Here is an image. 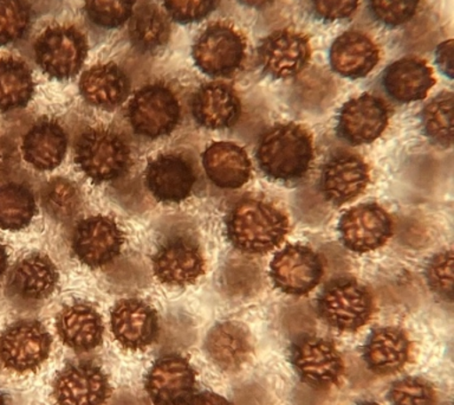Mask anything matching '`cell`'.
<instances>
[{"mask_svg":"<svg viewBox=\"0 0 454 405\" xmlns=\"http://www.w3.org/2000/svg\"><path fill=\"white\" fill-rule=\"evenodd\" d=\"M358 405H379V404L374 403V401H364V403H361Z\"/></svg>","mask_w":454,"mask_h":405,"instance_id":"49","label":"cell"},{"mask_svg":"<svg viewBox=\"0 0 454 405\" xmlns=\"http://www.w3.org/2000/svg\"><path fill=\"white\" fill-rule=\"evenodd\" d=\"M7 266V252L3 244H0V276L5 272Z\"/></svg>","mask_w":454,"mask_h":405,"instance_id":"47","label":"cell"},{"mask_svg":"<svg viewBox=\"0 0 454 405\" xmlns=\"http://www.w3.org/2000/svg\"><path fill=\"white\" fill-rule=\"evenodd\" d=\"M195 371L176 354L159 358L145 376V387L154 405H184L193 396Z\"/></svg>","mask_w":454,"mask_h":405,"instance_id":"11","label":"cell"},{"mask_svg":"<svg viewBox=\"0 0 454 405\" xmlns=\"http://www.w3.org/2000/svg\"><path fill=\"white\" fill-rule=\"evenodd\" d=\"M343 244L355 252H368L382 247L393 234L388 212L378 204L355 206L340 220Z\"/></svg>","mask_w":454,"mask_h":405,"instance_id":"12","label":"cell"},{"mask_svg":"<svg viewBox=\"0 0 454 405\" xmlns=\"http://www.w3.org/2000/svg\"><path fill=\"white\" fill-rule=\"evenodd\" d=\"M74 162L89 178L102 183L116 179L129 165V149L120 135L91 128L78 139Z\"/></svg>","mask_w":454,"mask_h":405,"instance_id":"3","label":"cell"},{"mask_svg":"<svg viewBox=\"0 0 454 405\" xmlns=\"http://www.w3.org/2000/svg\"><path fill=\"white\" fill-rule=\"evenodd\" d=\"M374 302L367 288L353 280L337 281L323 291L318 312L333 329L355 332L372 318Z\"/></svg>","mask_w":454,"mask_h":405,"instance_id":"6","label":"cell"},{"mask_svg":"<svg viewBox=\"0 0 454 405\" xmlns=\"http://www.w3.org/2000/svg\"><path fill=\"white\" fill-rule=\"evenodd\" d=\"M422 126L433 144L442 147L453 145V94L440 92L425 106L421 113Z\"/></svg>","mask_w":454,"mask_h":405,"instance_id":"34","label":"cell"},{"mask_svg":"<svg viewBox=\"0 0 454 405\" xmlns=\"http://www.w3.org/2000/svg\"><path fill=\"white\" fill-rule=\"evenodd\" d=\"M110 323L114 337L127 350H144L158 338V314L151 306L135 298L116 304Z\"/></svg>","mask_w":454,"mask_h":405,"instance_id":"17","label":"cell"},{"mask_svg":"<svg viewBox=\"0 0 454 405\" xmlns=\"http://www.w3.org/2000/svg\"><path fill=\"white\" fill-rule=\"evenodd\" d=\"M0 405H6L5 398H4L2 393H0Z\"/></svg>","mask_w":454,"mask_h":405,"instance_id":"48","label":"cell"},{"mask_svg":"<svg viewBox=\"0 0 454 405\" xmlns=\"http://www.w3.org/2000/svg\"><path fill=\"white\" fill-rule=\"evenodd\" d=\"M270 275L278 290L301 297L317 286L323 276V265L310 248L287 245L273 258Z\"/></svg>","mask_w":454,"mask_h":405,"instance_id":"10","label":"cell"},{"mask_svg":"<svg viewBox=\"0 0 454 405\" xmlns=\"http://www.w3.org/2000/svg\"><path fill=\"white\" fill-rule=\"evenodd\" d=\"M56 327L63 344L74 351H91L102 344L105 327L101 315L90 305L67 306L57 316Z\"/></svg>","mask_w":454,"mask_h":405,"instance_id":"25","label":"cell"},{"mask_svg":"<svg viewBox=\"0 0 454 405\" xmlns=\"http://www.w3.org/2000/svg\"><path fill=\"white\" fill-rule=\"evenodd\" d=\"M14 152L12 145L4 137H0V178L5 177L12 169Z\"/></svg>","mask_w":454,"mask_h":405,"instance_id":"44","label":"cell"},{"mask_svg":"<svg viewBox=\"0 0 454 405\" xmlns=\"http://www.w3.org/2000/svg\"><path fill=\"white\" fill-rule=\"evenodd\" d=\"M31 17L27 0H0V45L13 44L23 38Z\"/></svg>","mask_w":454,"mask_h":405,"instance_id":"36","label":"cell"},{"mask_svg":"<svg viewBox=\"0 0 454 405\" xmlns=\"http://www.w3.org/2000/svg\"><path fill=\"white\" fill-rule=\"evenodd\" d=\"M137 0H84L85 13L96 27L117 28L134 13Z\"/></svg>","mask_w":454,"mask_h":405,"instance_id":"37","label":"cell"},{"mask_svg":"<svg viewBox=\"0 0 454 405\" xmlns=\"http://www.w3.org/2000/svg\"><path fill=\"white\" fill-rule=\"evenodd\" d=\"M153 269L161 282L184 287L194 283L204 274L205 259L193 242L174 238L156 252Z\"/></svg>","mask_w":454,"mask_h":405,"instance_id":"18","label":"cell"},{"mask_svg":"<svg viewBox=\"0 0 454 405\" xmlns=\"http://www.w3.org/2000/svg\"><path fill=\"white\" fill-rule=\"evenodd\" d=\"M453 251L446 250L435 255L426 269L429 287L443 300L450 302L453 300Z\"/></svg>","mask_w":454,"mask_h":405,"instance_id":"39","label":"cell"},{"mask_svg":"<svg viewBox=\"0 0 454 405\" xmlns=\"http://www.w3.org/2000/svg\"><path fill=\"white\" fill-rule=\"evenodd\" d=\"M240 101L229 85L209 83L195 92L192 110L195 120L209 130L233 126L240 115Z\"/></svg>","mask_w":454,"mask_h":405,"instance_id":"26","label":"cell"},{"mask_svg":"<svg viewBox=\"0 0 454 405\" xmlns=\"http://www.w3.org/2000/svg\"><path fill=\"white\" fill-rule=\"evenodd\" d=\"M145 183L156 199L163 202H180L192 194L195 174L183 156L163 155L149 163Z\"/></svg>","mask_w":454,"mask_h":405,"instance_id":"20","label":"cell"},{"mask_svg":"<svg viewBox=\"0 0 454 405\" xmlns=\"http://www.w3.org/2000/svg\"><path fill=\"white\" fill-rule=\"evenodd\" d=\"M289 231V220L277 206L257 198L238 202L227 219V234L238 250L264 254L278 247Z\"/></svg>","mask_w":454,"mask_h":405,"instance_id":"1","label":"cell"},{"mask_svg":"<svg viewBox=\"0 0 454 405\" xmlns=\"http://www.w3.org/2000/svg\"><path fill=\"white\" fill-rule=\"evenodd\" d=\"M129 88L126 73L114 63L90 68L80 82L81 94L85 101L103 109L120 106L129 94Z\"/></svg>","mask_w":454,"mask_h":405,"instance_id":"28","label":"cell"},{"mask_svg":"<svg viewBox=\"0 0 454 405\" xmlns=\"http://www.w3.org/2000/svg\"><path fill=\"white\" fill-rule=\"evenodd\" d=\"M388 119L385 102L374 95L364 94L343 106L337 133L351 145L371 144L386 130Z\"/></svg>","mask_w":454,"mask_h":405,"instance_id":"14","label":"cell"},{"mask_svg":"<svg viewBox=\"0 0 454 405\" xmlns=\"http://www.w3.org/2000/svg\"><path fill=\"white\" fill-rule=\"evenodd\" d=\"M87 55V38L74 27H50L35 43V62L45 74L57 80L74 76Z\"/></svg>","mask_w":454,"mask_h":405,"instance_id":"4","label":"cell"},{"mask_svg":"<svg viewBox=\"0 0 454 405\" xmlns=\"http://www.w3.org/2000/svg\"><path fill=\"white\" fill-rule=\"evenodd\" d=\"M112 393L108 377L90 361L67 364L52 385L56 405H105Z\"/></svg>","mask_w":454,"mask_h":405,"instance_id":"9","label":"cell"},{"mask_svg":"<svg viewBox=\"0 0 454 405\" xmlns=\"http://www.w3.org/2000/svg\"><path fill=\"white\" fill-rule=\"evenodd\" d=\"M167 13L180 24L205 20L218 6L219 0H163Z\"/></svg>","mask_w":454,"mask_h":405,"instance_id":"41","label":"cell"},{"mask_svg":"<svg viewBox=\"0 0 454 405\" xmlns=\"http://www.w3.org/2000/svg\"><path fill=\"white\" fill-rule=\"evenodd\" d=\"M187 405H232L230 403L226 398L220 396V394H216L215 393H208V391H204V393L194 394L190 398V401H187Z\"/></svg>","mask_w":454,"mask_h":405,"instance_id":"45","label":"cell"},{"mask_svg":"<svg viewBox=\"0 0 454 405\" xmlns=\"http://www.w3.org/2000/svg\"><path fill=\"white\" fill-rule=\"evenodd\" d=\"M243 36L226 24L206 28L192 48L199 69L213 77L230 76L239 69L245 59Z\"/></svg>","mask_w":454,"mask_h":405,"instance_id":"7","label":"cell"},{"mask_svg":"<svg viewBox=\"0 0 454 405\" xmlns=\"http://www.w3.org/2000/svg\"><path fill=\"white\" fill-rule=\"evenodd\" d=\"M380 60L375 43L367 35L347 31L336 38L330 49V66L340 76L356 80L367 76Z\"/></svg>","mask_w":454,"mask_h":405,"instance_id":"22","label":"cell"},{"mask_svg":"<svg viewBox=\"0 0 454 405\" xmlns=\"http://www.w3.org/2000/svg\"><path fill=\"white\" fill-rule=\"evenodd\" d=\"M122 244V233L108 217H90L82 220L74 230V254L81 262L91 268L112 262L120 254Z\"/></svg>","mask_w":454,"mask_h":405,"instance_id":"15","label":"cell"},{"mask_svg":"<svg viewBox=\"0 0 454 405\" xmlns=\"http://www.w3.org/2000/svg\"><path fill=\"white\" fill-rule=\"evenodd\" d=\"M244 6L251 7V9H262V7L268 6L273 0H238Z\"/></svg>","mask_w":454,"mask_h":405,"instance_id":"46","label":"cell"},{"mask_svg":"<svg viewBox=\"0 0 454 405\" xmlns=\"http://www.w3.org/2000/svg\"><path fill=\"white\" fill-rule=\"evenodd\" d=\"M202 163L209 180L223 188H239L251 177V160L247 151L233 142L219 141L208 146Z\"/></svg>","mask_w":454,"mask_h":405,"instance_id":"24","label":"cell"},{"mask_svg":"<svg viewBox=\"0 0 454 405\" xmlns=\"http://www.w3.org/2000/svg\"><path fill=\"white\" fill-rule=\"evenodd\" d=\"M310 44L300 34L276 31L259 43L258 62L275 78H290L300 74L310 59Z\"/></svg>","mask_w":454,"mask_h":405,"instance_id":"16","label":"cell"},{"mask_svg":"<svg viewBox=\"0 0 454 405\" xmlns=\"http://www.w3.org/2000/svg\"><path fill=\"white\" fill-rule=\"evenodd\" d=\"M420 0H369V7L375 20L388 28L400 27L410 21Z\"/></svg>","mask_w":454,"mask_h":405,"instance_id":"40","label":"cell"},{"mask_svg":"<svg viewBox=\"0 0 454 405\" xmlns=\"http://www.w3.org/2000/svg\"><path fill=\"white\" fill-rule=\"evenodd\" d=\"M209 359L225 372H237L252 353V340L247 327L223 322L213 327L205 343Z\"/></svg>","mask_w":454,"mask_h":405,"instance_id":"23","label":"cell"},{"mask_svg":"<svg viewBox=\"0 0 454 405\" xmlns=\"http://www.w3.org/2000/svg\"><path fill=\"white\" fill-rule=\"evenodd\" d=\"M314 159V142L304 127L294 123L270 128L257 149L258 165L275 180L293 181L308 172Z\"/></svg>","mask_w":454,"mask_h":405,"instance_id":"2","label":"cell"},{"mask_svg":"<svg viewBox=\"0 0 454 405\" xmlns=\"http://www.w3.org/2000/svg\"><path fill=\"white\" fill-rule=\"evenodd\" d=\"M35 213V201L32 192L20 184L0 187V227L17 231L30 224Z\"/></svg>","mask_w":454,"mask_h":405,"instance_id":"33","label":"cell"},{"mask_svg":"<svg viewBox=\"0 0 454 405\" xmlns=\"http://www.w3.org/2000/svg\"><path fill=\"white\" fill-rule=\"evenodd\" d=\"M52 338L41 322L21 320L0 336V361L18 372L38 369L48 359Z\"/></svg>","mask_w":454,"mask_h":405,"instance_id":"8","label":"cell"},{"mask_svg":"<svg viewBox=\"0 0 454 405\" xmlns=\"http://www.w3.org/2000/svg\"><path fill=\"white\" fill-rule=\"evenodd\" d=\"M43 205L57 220L66 222L80 211L82 198L76 185L64 178L46 183L42 192Z\"/></svg>","mask_w":454,"mask_h":405,"instance_id":"35","label":"cell"},{"mask_svg":"<svg viewBox=\"0 0 454 405\" xmlns=\"http://www.w3.org/2000/svg\"><path fill=\"white\" fill-rule=\"evenodd\" d=\"M410 338L396 327H383L372 333L364 346L365 364L378 375H390L407 364L411 357Z\"/></svg>","mask_w":454,"mask_h":405,"instance_id":"27","label":"cell"},{"mask_svg":"<svg viewBox=\"0 0 454 405\" xmlns=\"http://www.w3.org/2000/svg\"><path fill=\"white\" fill-rule=\"evenodd\" d=\"M180 103L174 92L163 84L140 89L131 99L128 117L135 133L145 138L169 134L179 123Z\"/></svg>","mask_w":454,"mask_h":405,"instance_id":"5","label":"cell"},{"mask_svg":"<svg viewBox=\"0 0 454 405\" xmlns=\"http://www.w3.org/2000/svg\"><path fill=\"white\" fill-rule=\"evenodd\" d=\"M59 272L51 259L32 254L20 259L10 276L9 287L17 297L25 300H43L55 290Z\"/></svg>","mask_w":454,"mask_h":405,"instance_id":"30","label":"cell"},{"mask_svg":"<svg viewBox=\"0 0 454 405\" xmlns=\"http://www.w3.org/2000/svg\"><path fill=\"white\" fill-rule=\"evenodd\" d=\"M293 364L301 378L309 385L328 387L339 382L344 364L342 355L332 341L308 337L293 348Z\"/></svg>","mask_w":454,"mask_h":405,"instance_id":"13","label":"cell"},{"mask_svg":"<svg viewBox=\"0 0 454 405\" xmlns=\"http://www.w3.org/2000/svg\"><path fill=\"white\" fill-rule=\"evenodd\" d=\"M382 83L390 98L410 103L425 99L435 84V78L432 68L424 60L406 57L386 68Z\"/></svg>","mask_w":454,"mask_h":405,"instance_id":"21","label":"cell"},{"mask_svg":"<svg viewBox=\"0 0 454 405\" xmlns=\"http://www.w3.org/2000/svg\"><path fill=\"white\" fill-rule=\"evenodd\" d=\"M393 405H434L435 393L424 379L408 377L397 380L389 390Z\"/></svg>","mask_w":454,"mask_h":405,"instance_id":"38","label":"cell"},{"mask_svg":"<svg viewBox=\"0 0 454 405\" xmlns=\"http://www.w3.org/2000/svg\"><path fill=\"white\" fill-rule=\"evenodd\" d=\"M67 147L66 131L51 120L35 123L25 135L23 155L35 169L50 171L63 162Z\"/></svg>","mask_w":454,"mask_h":405,"instance_id":"29","label":"cell"},{"mask_svg":"<svg viewBox=\"0 0 454 405\" xmlns=\"http://www.w3.org/2000/svg\"><path fill=\"white\" fill-rule=\"evenodd\" d=\"M129 37L141 52H154L167 45L170 25L165 14L153 4L138 7L130 18Z\"/></svg>","mask_w":454,"mask_h":405,"instance_id":"31","label":"cell"},{"mask_svg":"<svg viewBox=\"0 0 454 405\" xmlns=\"http://www.w3.org/2000/svg\"><path fill=\"white\" fill-rule=\"evenodd\" d=\"M312 10L319 20H346L356 11L358 0H311Z\"/></svg>","mask_w":454,"mask_h":405,"instance_id":"42","label":"cell"},{"mask_svg":"<svg viewBox=\"0 0 454 405\" xmlns=\"http://www.w3.org/2000/svg\"><path fill=\"white\" fill-rule=\"evenodd\" d=\"M454 42L453 39L442 43L435 52V60L439 69L445 74L447 77L453 78L454 66Z\"/></svg>","mask_w":454,"mask_h":405,"instance_id":"43","label":"cell"},{"mask_svg":"<svg viewBox=\"0 0 454 405\" xmlns=\"http://www.w3.org/2000/svg\"><path fill=\"white\" fill-rule=\"evenodd\" d=\"M34 92L35 82L27 64L14 57H0V110L23 108Z\"/></svg>","mask_w":454,"mask_h":405,"instance_id":"32","label":"cell"},{"mask_svg":"<svg viewBox=\"0 0 454 405\" xmlns=\"http://www.w3.org/2000/svg\"><path fill=\"white\" fill-rule=\"evenodd\" d=\"M368 183L369 169L364 159L343 153L326 163L321 187L326 201L333 205H343L357 198Z\"/></svg>","mask_w":454,"mask_h":405,"instance_id":"19","label":"cell"}]
</instances>
